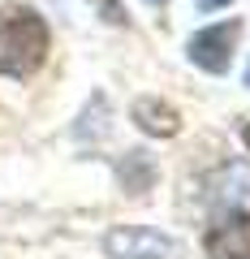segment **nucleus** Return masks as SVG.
I'll list each match as a JSON object with an SVG mask.
<instances>
[{
    "instance_id": "nucleus-3",
    "label": "nucleus",
    "mask_w": 250,
    "mask_h": 259,
    "mask_svg": "<svg viewBox=\"0 0 250 259\" xmlns=\"http://www.w3.org/2000/svg\"><path fill=\"white\" fill-rule=\"evenodd\" d=\"M104 246L117 259H173V242H168L164 233H156V229H138V225L112 229L108 238H104Z\"/></svg>"
},
{
    "instance_id": "nucleus-2",
    "label": "nucleus",
    "mask_w": 250,
    "mask_h": 259,
    "mask_svg": "<svg viewBox=\"0 0 250 259\" xmlns=\"http://www.w3.org/2000/svg\"><path fill=\"white\" fill-rule=\"evenodd\" d=\"M237 22H220V26H207L190 39V61L203 65L207 74H224L233 61V44H237Z\"/></svg>"
},
{
    "instance_id": "nucleus-9",
    "label": "nucleus",
    "mask_w": 250,
    "mask_h": 259,
    "mask_svg": "<svg viewBox=\"0 0 250 259\" xmlns=\"http://www.w3.org/2000/svg\"><path fill=\"white\" fill-rule=\"evenodd\" d=\"M147 5H164V0H147Z\"/></svg>"
},
{
    "instance_id": "nucleus-4",
    "label": "nucleus",
    "mask_w": 250,
    "mask_h": 259,
    "mask_svg": "<svg viewBox=\"0 0 250 259\" xmlns=\"http://www.w3.org/2000/svg\"><path fill=\"white\" fill-rule=\"evenodd\" d=\"M207 255L212 259H250V216L237 212L216 225L207 233Z\"/></svg>"
},
{
    "instance_id": "nucleus-6",
    "label": "nucleus",
    "mask_w": 250,
    "mask_h": 259,
    "mask_svg": "<svg viewBox=\"0 0 250 259\" xmlns=\"http://www.w3.org/2000/svg\"><path fill=\"white\" fill-rule=\"evenodd\" d=\"M95 5H99V13H104V18H108V22H117V26H121V22H125V9H121L117 0H95Z\"/></svg>"
},
{
    "instance_id": "nucleus-5",
    "label": "nucleus",
    "mask_w": 250,
    "mask_h": 259,
    "mask_svg": "<svg viewBox=\"0 0 250 259\" xmlns=\"http://www.w3.org/2000/svg\"><path fill=\"white\" fill-rule=\"evenodd\" d=\"M134 121H138L147 134H177V125H181V117H177L168 104H160V100H138L134 104Z\"/></svg>"
},
{
    "instance_id": "nucleus-8",
    "label": "nucleus",
    "mask_w": 250,
    "mask_h": 259,
    "mask_svg": "<svg viewBox=\"0 0 250 259\" xmlns=\"http://www.w3.org/2000/svg\"><path fill=\"white\" fill-rule=\"evenodd\" d=\"M246 147H250V125H246Z\"/></svg>"
},
{
    "instance_id": "nucleus-10",
    "label": "nucleus",
    "mask_w": 250,
    "mask_h": 259,
    "mask_svg": "<svg viewBox=\"0 0 250 259\" xmlns=\"http://www.w3.org/2000/svg\"><path fill=\"white\" fill-rule=\"evenodd\" d=\"M246 87H250V69H246Z\"/></svg>"
},
{
    "instance_id": "nucleus-7",
    "label": "nucleus",
    "mask_w": 250,
    "mask_h": 259,
    "mask_svg": "<svg viewBox=\"0 0 250 259\" xmlns=\"http://www.w3.org/2000/svg\"><path fill=\"white\" fill-rule=\"evenodd\" d=\"M203 9H224V5H233V0H198Z\"/></svg>"
},
{
    "instance_id": "nucleus-1",
    "label": "nucleus",
    "mask_w": 250,
    "mask_h": 259,
    "mask_svg": "<svg viewBox=\"0 0 250 259\" xmlns=\"http://www.w3.org/2000/svg\"><path fill=\"white\" fill-rule=\"evenodd\" d=\"M47 56V22L26 5H0V74L30 78Z\"/></svg>"
}]
</instances>
